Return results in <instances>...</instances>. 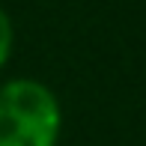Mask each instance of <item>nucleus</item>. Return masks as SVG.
I'll list each match as a JSON object with an SVG mask.
<instances>
[{"mask_svg": "<svg viewBox=\"0 0 146 146\" xmlns=\"http://www.w3.org/2000/svg\"><path fill=\"white\" fill-rule=\"evenodd\" d=\"M63 110L54 90L33 78L0 87V146H57Z\"/></svg>", "mask_w": 146, "mask_h": 146, "instance_id": "1", "label": "nucleus"}, {"mask_svg": "<svg viewBox=\"0 0 146 146\" xmlns=\"http://www.w3.org/2000/svg\"><path fill=\"white\" fill-rule=\"evenodd\" d=\"M12 45H15V27H12L9 12L0 6V69L9 63V57H12Z\"/></svg>", "mask_w": 146, "mask_h": 146, "instance_id": "2", "label": "nucleus"}]
</instances>
